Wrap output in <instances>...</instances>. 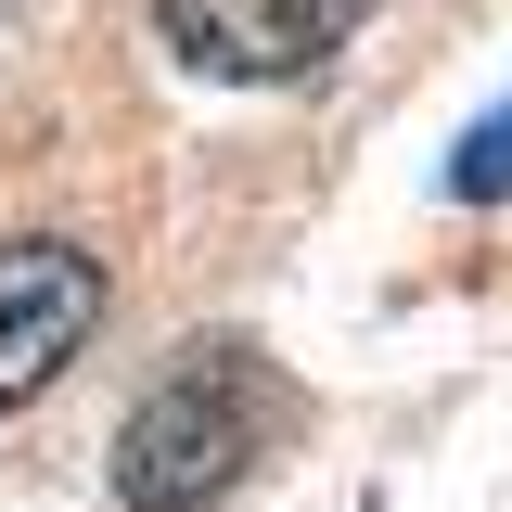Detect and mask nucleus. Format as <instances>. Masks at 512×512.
Returning a JSON list of instances; mask_svg holds the SVG:
<instances>
[{"mask_svg": "<svg viewBox=\"0 0 512 512\" xmlns=\"http://www.w3.org/2000/svg\"><path fill=\"white\" fill-rule=\"evenodd\" d=\"M269 423H282L269 372L231 359V346H205V359H180V372L128 410V436H116V500H128V512H205L256 448H269Z\"/></svg>", "mask_w": 512, "mask_h": 512, "instance_id": "obj_1", "label": "nucleus"}, {"mask_svg": "<svg viewBox=\"0 0 512 512\" xmlns=\"http://www.w3.org/2000/svg\"><path fill=\"white\" fill-rule=\"evenodd\" d=\"M359 13H372V0H154V39H167L192 77L269 90V77H308L320 52H346Z\"/></svg>", "mask_w": 512, "mask_h": 512, "instance_id": "obj_2", "label": "nucleus"}, {"mask_svg": "<svg viewBox=\"0 0 512 512\" xmlns=\"http://www.w3.org/2000/svg\"><path fill=\"white\" fill-rule=\"evenodd\" d=\"M90 320H103V269L77 244H0V410H26L90 346Z\"/></svg>", "mask_w": 512, "mask_h": 512, "instance_id": "obj_3", "label": "nucleus"}, {"mask_svg": "<svg viewBox=\"0 0 512 512\" xmlns=\"http://www.w3.org/2000/svg\"><path fill=\"white\" fill-rule=\"evenodd\" d=\"M448 192H461V205H500V192H512V103L448 141Z\"/></svg>", "mask_w": 512, "mask_h": 512, "instance_id": "obj_4", "label": "nucleus"}]
</instances>
